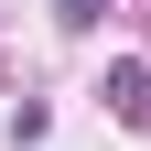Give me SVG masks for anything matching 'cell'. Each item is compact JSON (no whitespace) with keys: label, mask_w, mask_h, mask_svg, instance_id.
<instances>
[{"label":"cell","mask_w":151,"mask_h":151,"mask_svg":"<svg viewBox=\"0 0 151 151\" xmlns=\"http://www.w3.org/2000/svg\"><path fill=\"white\" fill-rule=\"evenodd\" d=\"M140 86H151V65H140V54H119V65H108V108H140Z\"/></svg>","instance_id":"obj_1"}]
</instances>
